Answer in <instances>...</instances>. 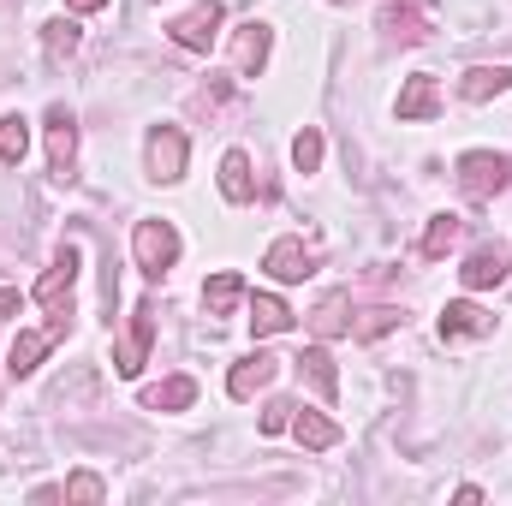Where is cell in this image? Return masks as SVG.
Wrapping results in <instances>:
<instances>
[{
  "mask_svg": "<svg viewBox=\"0 0 512 506\" xmlns=\"http://www.w3.org/2000/svg\"><path fill=\"white\" fill-rule=\"evenodd\" d=\"M507 185H512V155H501V149H465L459 155V191L471 203H489Z\"/></svg>",
  "mask_w": 512,
  "mask_h": 506,
  "instance_id": "obj_1",
  "label": "cell"
},
{
  "mask_svg": "<svg viewBox=\"0 0 512 506\" xmlns=\"http://www.w3.org/2000/svg\"><path fill=\"white\" fill-rule=\"evenodd\" d=\"M78 262H84V251L66 239V245L54 251V262L42 268V280H36V304H42L48 316H60V322H72V286H78Z\"/></svg>",
  "mask_w": 512,
  "mask_h": 506,
  "instance_id": "obj_2",
  "label": "cell"
},
{
  "mask_svg": "<svg viewBox=\"0 0 512 506\" xmlns=\"http://www.w3.org/2000/svg\"><path fill=\"white\" fill-rule=\"evenodd\" d=\"M179 227L173 221H137V233H131V256H137V268L149 274V280H161L173 262H179Z\"/></svg>",
  "mask_w": 512,
  "mask_h": 506,
  "instance_id": "obj_3",
  "label": "cell"
},
{
  "mask_svg": "<svg viewBox=\"0 0 512 506\" xmlns=\"http://www.w3.org/2000/svg\"><path fill=\"white\" fill-rule=\"evenodd\" d=\"M221 24H227L221 0H203V6L179 12V18L167 24V36H173V42H179L185 54H209V48H215V36H221Z\"/></svg>",
  "mask_w": 512,
  "mask_h": 506,
  "instance_id": "obj_4",
  "label": "cell"
},
{
  "mask_svg": "<svg viewBox=\"0 0 512 506\" xmlns=\"http://www.w3.org/2000/svg\"><path fill=\"white\" fill-rule=\"evenodd\" d=\"M143 161H149V179H155V185L185 179V131L179 126H155L149 131V143H143Z\"/></svg>",
  "mask_w": 512,
  "mask_h": 506,
  "instance_id": "obj_5",
  "label": "cell"
},
{
  "mask_svg": "<svg viewBox=\"0 0 512 506\" xmlns=\"http://www.w3.org/2000/svg\"><path fill=\"white\" fill-rule=\"evenodd\" d=\"M60 334H66V322H60V316H54L48 328H30V334H18V340H12V352H6V370H12V381L30 376V370H36V364L54 352V340H60Z\"/></svg>",
  "mask_w": 512,
  "mask_h": 506,
  "instance_id": "obj_6",
  "label": "cell"
},
{
  "mask_svg": "<svg viewBox=\"0 0 512 506\" xmlns=\"http://www.w3.org/2000/svg\"><path fill=\"white\" fill-rule=\"evenodd\" d=\"M149 340H155V304H137L131 310V334L120 340V352H114V370L120 376H137L149 364Z\"/></svg>",
  "mask_w": 512,
  "mask_h": 506,
  "instance_id": "obj_7",
  "label": "cell"
},
{
  "mask_svg": "<svg viewBox=\"0 0 512 506\" xmlns=\"http://www.w3.org/2000/svg\"><path fill=\"white\" fill-rule=\"evenodd\" d=\"M72 161H78V120H72V108H48V167L66 179L72 173Z\"/></svg>",
  "mask_w": 512,
  "mask_h": 506,
  "instance_id": "obj_8",
  "label": "cell"
},
{
  "mask_svg": "<svg viewBox=\"0 0 512 506\" xmlns=\"http://www.w3.org/2000/svg\"><path fill=\"white\" fill-rule=\"evenodd\" d=\"M262 268H268V274H274L280 286H292V280L316 274V256L304 251V239H292V233H286V239H274V245H268V256H262Z\"/></svg>",
  "mask_w": 512,
  "mask_h": 506,
  "instance_id": "obj_9",
  "label": "cell"
},
{
  "mask_svg": "<svg viewBox=\"0 0 512 506\" xmlns=\"http://www.w3.org/2000/svg\"><path fill=\"white\" fill-rule=\"evenodd\" d=\"M393 114L411 126V120H435L441 114V84L429 78V72H417V78H405V90H399V102H393Z\"/></svg>",
  "mask_w": 512,
  "mask_h": 506,
  "instance_id": "obj_10",
  "label": "cell"
},
{
  "mask_svg": "<svg viewBox=\"0 0 512 506\" xmlns=\"http://www.w3.org/2000/svg\"><path fill=\"white\" fill-rule=\"evenodd\" d=\"M512 274V256L501 245H483V251H471V262L459 268V280L471 286V292H489V286H507Z\"/></svg>",
  "mask_w": 512,
  "mask_h": 506,
  "instance_id": "obj_11",
  "label": "cell"
},
{
  "mask_svg": "<svg viewBox=\"0 0 512 506\" xmlns=\"http://www.w3.org/2000/svg\"><path fill=\"white\" fill-rule=\"evenodd\" d=\"M268 48H274V30L268 24H239V36H233V66H239V78H256L262 66H268Z\"/></svg>",
  "mask_w": 512,
  "mask_h": 506,
  "instance_id": "obj_12",
  "label": "cell"
},
{
  "mask_svg": "<svg viewBox=\"0 0 512 506\" xmlns=\"http://www.w3.org/2000/svg\"><path fill=\"white\" fill-rule=\"evenodd\" d=\"M483 334H495V316L477 310L471 298H459V304L441 310V340H483Z\"/></svg>",
  "mask_w": 512,
  "mask_h": 506,
  "instance_id": "obj_13",
  "label": "cell"
},
{
  "mask_svg": "<svg viewBox=\"0 0 512 506\" xmlns=\"http://www.w3.org/2000/svg\"><path fill=\"white\" fill-rule=\"evenodd\" d=\"M274 376H280V358H274V352H251V358H239V364H233L227 393H233V399H251V393H262Z\"/></svg>",
  "mask_w": 512,
  "mask_h": 506,
  "instance_id": "obj_14",
  "label": "cell"
},
{
  "mask_svg": "<svg viewBox=\"0 0 512 506\" xmlns=\"http://www.w3.org/2000/svg\"><path fill=\"white\" fill-rule=\"evenodd\" d=\"M245 298H251V292H245V274H233V268H221V274L203 280V310H209V316H233Z\"/></svg>",
  "mask_w": 512,
  "mask_h": 506,
  "instance_id": "obj_15",
  "label": "cell"
},
{
  "mask_svg": "<svg viewBox=\"0 0 512 506\" xmlns=\"http://www.w3.org/2000/svg\"><path fill=\"white\" fill-rule=\"evenodd\" d=\"M221 197H227V203H251L256 197L251 155H245V149H227V155H221Z\"/></svg>",
  "mask_w": 512,
  "mask_h": 506,
  "instance_id": "obj_16",
  "label": "cell"
},
{
  "mask_svg": "<svg viewBox=\"0 0 512 506\" xmlns=\"http://www.w3.org/2000/svg\"><path fill=\"white\" fill-rule=\"evenodd\" d=\"M459 239H465V221H459V215H435V221L423 227V239H417V256H423V262H441Z\"/></svg>",
  "mask_w": 512,
  "mask_h": 506,
  "instance_id": "obj_17",
  "label": "cell"
},
{
  "mask_svg": "<svg viewBox=\"0 0 512 506\" xmlns=\"http://www.w3.org/2000/svg\"><path fill=\"white\" fill-rule=\"evenodd\" d=\"M292 435H298L310 453H328V447L340 441V423H334V417H322V411H292Z\"/></svg>",
  "mask_w": 512,
  "mask_h": 506,
  "instance_id": "obj_18",
  "label": "cell"
},
{
  "mask_svg": "<svg viewBox=\"0 0 512 506\" xmlns=\"http://www.w3.org/2000/svg\"><path fill=\"white\" fill-rule=\"evenodd\" d=\"M501 90H512V66H477V72L459 78V96H465V102H489V96H501Z\"/></svg>",
  "mask_w": 512,
  "mask_h": 506,
  "instance_id": "obj_19",
  "label": "cell"
},
{
  "mask_svg": "<svg viewBox=\"0 0 512 506\" xmlns=\"http://www.w3.org/2000/svg\"><path fill=\"white\" fill-rule=\"evenodd\" d=\"M298 376H310V387H316L322 399H334V393H340V370H334L328 346H304V358H298Z\"/></svg>",
  "mask_w": 512,
  "mask_h": 506,
  "instance_id": "obj_20",
  "label": "cell"
},
{
  "mask_svg": "<svg viewBox=\"0 0 512 506\" xmlns=\"http://www.w3.org/2000/svg\"><path fill=\"white\" fill-rule=\"evenodd\" d=\"M346 310H352V298H346V292H328V298L316 304L310 328H316L322 340H334V334H352V316H346Z\"/></svg>",
  "mask_w": 512,
  "mask_h": 506,
  "instance_id": "obj_21",
  "label": "cell"
},
{
  "mask_svg": "<svg viewBox=\"0 0 512 506\" xmlns=\"http://www.w3.org/2000/svg\"><path fill=\"white\" fill-rule=\"evenodd\" d=\"M251 328L256 334H286V328H292L286 298H274V292H251Z\"/></svg>",
  "mask_w": 512,
  "mask_h": 506,
  "instance_id": "obj_22",
  "label": "cell"
},
{
  "mask_svg": "<svg viewBox=\"0 0 512 506\" xmlns=\"http://www.w3.org/2000/svg\"><path fill=\"white\" fill-rule=\"evenodd\" d=\"M191 399H197V381H191V376H173V381H161V387H149V393H143V405H149V411H185Z\"/></svg>",
  "mask_w": 512,
  "mask_h": 506,
  "instance_id": "obj_23",
  "label": "cell"
},
{
  "mask_svg": "<svg viewBox=\"0 0 512 506\" xmlns=\"http://www.w3.org/2000/svg\"><path fill=\"white\" fill-rule=\"evenodd\" d=\"M24 155H30V126H24L18 114H6V120H0V161L18 167Z\"/></svg>",
  "mask_w": 512,
  "mask_h": 506,
  "instance_id": "obj_24",
  "label": "cell"
},
{
  "mask_svg": "<svg viewBox=\"0 0 512 506\" xmlns=\"http://www.w3.org/2000/svg\"><path fill=\"white\" fill-rule=\"evenodd\" d=\"M322 155H328V143H322V131L316 126H304L298 137H292V167H298V173H316Z\"/></svg>",
  "mask_w": 512,
  "mask_h": 506,
  "instance_id": "obj_25",
  "label": "cell"
},
{
  "mask_svg": "<svg viewBox=\"0 0 512 506\" xmlns=\"http://www.w3.org/2000/svg\"><path fill=\"white\" fill-rule=\"evenodd\" d=\"M382 30H393V36H399V42H423V36H429V24H423V18H417V6H387Z\"/></svg>",
  "mask_w": 512,
  "mask_h": 506,
  "instance_id": "obj_26",
  "label": "cell"
},
{
  "mask_svg": "<svg viewBox=\"0 0 512 506\" xmlns=\"http://www.w3.org/2000/svg\"><path fill=\"white\" fill-rule=\"evenodd\" d=\"M399 322H405V316H399V310H364V322H352V334H358V340H376V334H387V328H399Z\"/></svg>",
  "mask_w": 512,
  "mask_h": 506,
  "instance_id": "obj_27",
  "label": "cell"
},
{
  "mask_svg": "<svg viewBox=\"0 0 512 506\" xmlns=\"http://www.w3.org/2000/svg\"><path fill=\"white\" fill-rule=\"evenodd\" d=\"M292 411H298L292 399H268L262 417H256V429H262V435H280V429H292Z\"/></svg>",
  "mask_w": 512,
  "mask_h": 506,
  "instance_id": "obj_28",
  "label": "cell"
},
{
  "mask_svg": "<svg viewBox=\"0 0 512 506\" xmlns=\"http://www.w3.org/2000/svg\"><path fill=\"white\" fill-rule=\"evenodd\" d=\"M42 42H48V54H54V60H60V54H72V48H78V24H72V18H54V24H48V36H42Z\"/></svg>",
  "mask_w": 512,
  "mask_h": 506,
  "instance_id": "obj_29",
  "label": "cell"
},
{
  "mask_svg": "<svg viewBox=\"0 0 512 506\" xmlns=\"http://www.w3.org/2000/svg\"><path fill=\"white\" fill-rule=\"evenodd\" d=\"M66 501H102V477H90V471H78V477L66 483Z\"/></svg>",
  "mask_w": 512,
  "mask_h": 506,
  "instance_id": "obj_30",
  "label": "cell"
},
{
  "mask_svg": "<svg viewBox=\"0 0 512 506\" xmlns=\"http://www.w3.org/2000/svg\"><path fill=\"white\" fill-rule=\"evenodd\" d=\"M66 6H72V12H102L108 0H66Z\"/></svg>",
  "mask_w": 512,
  "mask_h": 506,
  "instance_id": "obj_31",
  "label": "cell"
},
{
  "mask_svg": "<svg viewBox=\"0 0 512 506\" xmlns=\"http://www.w3.org/2000/svg\"><path fill=\"white\" fill-rule=\"evenodd\" d=\"M6 310H18V292H6V286H0V316H6Z\"/></svg>",
  "mask_w": 512,
  "mask_h": 506,
  "instance_id": "obj_32",
  "label": "cell"
},
{
  "mask_svg": "<svg viewBox=\"0 0 512 506\" xmlns=\"http://www.w3.org/2000/svg\"><path fill=\"white\" fill-rule=\"evenodd\" d=\"M334 6H352V0H334Z\"/></svg>",
  "mask_w": 512,
  "mask_h": 506,
  "instance_id": "obj_33",
  "label": "cell"
}]
</instances>
